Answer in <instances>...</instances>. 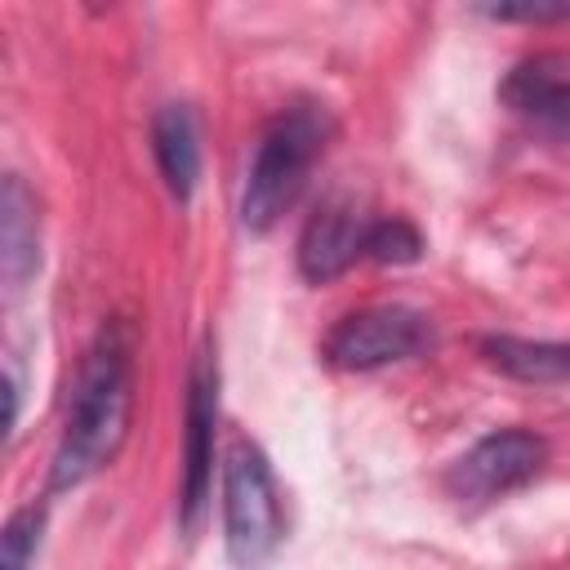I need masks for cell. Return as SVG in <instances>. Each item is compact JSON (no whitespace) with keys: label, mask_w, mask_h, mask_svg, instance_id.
<instances>
[{"label":"cell","mask_w":570,"mask_h":570,"mask_svg":"<svg viewBox=\"0 0 570 570\" xmlns=\"http://www.w3.org/2000/svg\"><path fill=\"white\" fill-rule=\"evenodd\" d=\"M134 419V347L120 321L102 325L98 338L85 347L71 396H67V419L62 436L49 463V490H76L111 459L120 454Z\"/></svg>","instance_id":"6da1fadb"},{"label":"cell","mask_w":570,"mask_h":570,"mask_svg":"<svg viewBox=\"0 0 570 570\" xmlns=\"http://www.w3.org/2000/svg\"><path fill=\"white\" fill-rule=\"evenodd\" d=\"M330 134H334V120L316 102H294V107L276 111V120L263 129L249 174H245V191H240V227L245 232L263 236L281 223V214L303 196L312 165L325 156Z\"/></svg>","instance_id":"7a4b0ae2"},{"label":"cell","mask_w":570,"mask_h":570,"mask_svg":"<svg viewBox=\"0 0 570 570\" xmlns=\"http://www.w3.org/2000/svg\"><path fill=\"white\" fill-rule=\"evenodd\" d=\"M285 539V508L267 454L254 441H232L223 459V543L236 570H258Z\"/></svg>","instance_id":"3957f363"},{"label":"cell","mask_w":570,"mask_h":570,"mask_svg":"<svg viewBox=\"0 0 570 570\" xmlns=\"http://www.w3.org/2000/svg\"><path fill=\"white\" fill-rule=\"evenodd\" d=\"M432 343H436L432 321H428L419 307H405V303H374V307H361V312L343 316V321L330 330L321 356H325L334 370L370 374V370H383V365L423 356Z\"/></svg>","instance_id":"277c9868"},{"label":"cell","mask_w":570,"mask_h":570,"mask_svg":"<svg viewBox=\"0 0 570 570\" xmlns=\"http://www.w3.org/2000/svg\"><path fill=\"white\" fill-rule=\"evenodd\" d=\"M548 463V441L539 432L525 428H499L490 436H481L472 450H463L450 472H445V490L459 503H490L508 490H521L525 481H534Z\"/></svg>","instance_id":"5b68a950"},{"label":"cell","mask_w":570,"mask_h":570,"mask_svg":"<svg viewBox=\"0 0 570 570\" xmlns=\"http://www.w3.org/2000/svg\"><path fill=\"white\" fill-rule=\"evenodd\" d=\"M214 428H218V370H214V356L200 347L187 370V410H183V494H178L183 530H196L209 503Z\"/></svg>","instance_id":"8992f818"},{"label":"cell","mask_w":570,"mask_h":570,"mask_svg":"<svg viewBox=\"0 0 570 570\" xmlns=\"http://www.w3.org/2000/svg\"><path fill=\"white\" fill-rule=\"evenodd\" d=\"M365 240H370V218L361 214V205L352 196H330L316 205V214L303 223L298 232V272L312 285H325L334 276H343L356 258H365Z\"/></svg>","instance_id":"52a82bcc"},{"label":"cell","mask_w":570,"mask_h":570,"mask_svg":"<svg viewBox=\"0 0 570 570\" xmlns=\"http://www.w3.org/2000/svg\"><path fill=\"white\" fill-rule=\"evenodd\" d=\"M40 267V214L36 196L18 174L4 178L0 187V276L9 294H18Z\"/></svg>","instance_id":"ba28073f"},{"label":"cell","mask_w":570,"mask_h":570,"mask_svg":"<svg viewBox=\"0 0 570 570\" xmlns=\"http://www.w3.org/2000/svg\"><path fill=\"white\" fill-rule=\"evenodd\" d=\"M151 156H156V169H160L169 196L178 205H187L196 191V178H200V129H196V116L187 102H165L151 116Z\"/></svg>","instance_id":"9c48e42d"},{"label":"cell","mask_w":570,"mask_h":570,"mask_svg":"<svg viewBox=\"0 0 570 570\" xmlns=\"http://www.w3.org/2000/svg\"><path fill=\"white\" fill-rule=\"evenodd\" d=\"M481 361L517 383H570V343L552 338H517V334H485L476 343Z\"/></svg>","instance_id":"30bf717a"},{"label":"cell","mask_w":570,"mask_h":570,"mask_svg":"<svg viewBox=\"0 0 570 570\" xmlns=\"http://www.w3.org/2000/svg\"><path fill=\"white\" fill-rule=\"evenodd\" d=\"M503 102L534 125L570 138V76L548 71V62H525L503 80Z\"/></svg>","instance_id":"8fae6325"},{"label":"cell","mask_w":570,"mask_h":570,"mask_svg":"<svg viewBox=\"0 0 570 570\" xmlns=\"http://www.w3.org/2000/svg\"><path fill=\"white\" fill-rule=\"evenodd\" d=\"M365 258H374V263H392V267L419 263V258H423V236H419V227L405 223V218H379V223H370Z\"/></svg>","instance_id":"7c38bea8"},{"label":"cell","mask_w":570,"mask_h":570,"mask_svg":"<svg viewBox=\"0 0 570 570\" xmlns=\"http://www.w3.org/2000/svg\"><path fill=\"white\" fill-rule=\"evenodd\" d=\"M40 530H45V512L36 503L18 508L0 534V570H31L40 552Z\"/></svg>","instance_id":"4fadbf2b"},{"label":"cell","mask_w":570,"mask_h":570,"mask_svg":"<svg viewBox=\"0 0 570 570\" xmlns=\"http://www.w3.org/2000/svg\"><path fill=\"white\" fill-rule=\"evenodd\" d=\"M476 13L494 22H570V0H508V4H481Z\"/></svg>","instance_id":"5bb4252c"}]
</instances>
